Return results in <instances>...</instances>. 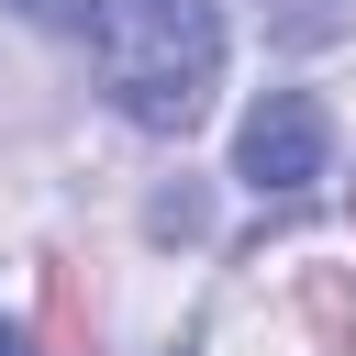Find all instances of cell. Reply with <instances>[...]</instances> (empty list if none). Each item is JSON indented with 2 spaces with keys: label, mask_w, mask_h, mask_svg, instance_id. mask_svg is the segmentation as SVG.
I'll return each instance as SVG.
<instances>
[{
  "label": "cell",
  "mask_w": 356,
  "mask_h": 356,
  "mask_svg": "<svg viewBox=\"0 0 356 356\" xmlns=\"http://www.w3.org/2000/svg\"><path fill=\"white\" fill-rule=\"evenodd\" d=\"M323 156H334V122H323L312 89H267L245 111V134H234V178L245 189H312Z\"/></svg>",
  "instance_id": "cell-2"
},
{
  "label": "cell",
  "mask_w": 356,
  "mask_h": 356,
  "mask_svg": "<svg viewBox=\"0 0 356 356\" xmlns=\"http://www.w3.org/2000/svg\"><path fill=\"white\" fill-rule=\"evenodd\" d=\"M0 356H33V334H22V323H11V312H0Z\"/></svg>",
  "instance_id": "cell-3"
},
{
  "label": "cell",
  "mask_w": 356,
  "mask_h": 356,
  "mask_svg": "<svg viewBox=\"0 0 356 356\" xmlns=\"http://www.w3.org/2000/svg\"><path fill=\"white\" fill-rule=\"evenodd\" d=\"M22 11L78 33L100 89L122 100V122H145V134H189L222 89V11L211 0H22Z\"/></svg>",
  "instance_id": "cell-1"
}]
</instances>
